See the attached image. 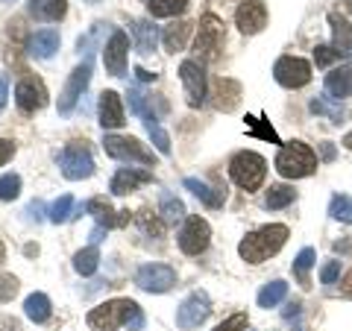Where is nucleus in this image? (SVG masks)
Segmentation results:
<instances>
[{
    "instance_id": "obj_1",
    "label": "nucleus",
    "mask_w": 352,
    "mask_h": 331,
    "mask_svg": "<svg viewBox=\"0 0 352 331\" xmlns=\"http://www.w3.org/2000/svg\"><path fill=\"white\" fill-rule=\"evenodd\" d=\"M120 326H126L129 331H141L144 328V314L132 299H112L97 305L88 314V328L91 331H115Z\"/></svg>"
},
{
    "instance_id": "obj_2",
    "label": "nucleus",
    "mask_w": 352,
    "mask_h": 331,
    "mask_svg": "<svg viewBox=\"0 0 352 331\" xmlns=\"http://www.w3.org/2000/svg\"><path fill=\"white\" fill-rule=\"evenodd\" d=\"M285 240H288V226L282 223H267L256 231H250V235L238 244V255L244 258L247 264H264L267 258H273L276 252L285 247Z\"/></svg>"
},
{
    "instance_id": "obj_3",
    "label": "nucleus",
    "mask_w": 352,
    "mask_h": 331,
    "mask_svg": "<svg viewBox=\"0 0 352 331\" xmlns=\"http://www.w3.org/2000/svg\"><path fill=\"white\" fill-rule=\"evenodd\" d=\"M317 156L314 150L302 144V141H291V144H285L276 156V170L285 176V179H305V176H311L317 170Z\"/></svg>"
},
{
    "instance_id": "obj_4",
    "label": "nucleus",
    "mask_w": 352,
    "mask_h": 331,
    "mask_svg": "<svg viewBox=\"0 0 352 331\" xmlns=\"http://www.w3.org/2000/svg\"><path fill=\"white\" fill-rule=\"evenodd\" d=\"M229 176H232V182L241 187V191L252 194V191H258L264 176H267V161L252 150L235 152L232 161H229Z\"/></svg>"
},
{
    "instance_id": "obj_5",
    "label": "nucleus",
    "mask_w": 352,
    "mask_h": 331,
    "mask_svg": "<svg viewBox=\"0 0 352 331\" xmlns=\"http://www.w3.org/2000/svg\"><path fill=\"white\" fill-rule=\"evenodd\" d=\"M223 41H226V32H223V21L217 15H203L200 18V27H197V41H194V50L203 62H214L223 50Z\"/></svg>"
},
{
    "instance_id": "obj_6",
    "label": "nucleus",
    "mask_w": 352,
    "mask_h": 331,
    "mask_svg": "<svg viewBox=\"0 0 352 331\" xmlns=\"http://www.w3.org/2000/svg\"><path fill=\"white\" fill-rule=\"evenodd\" d=\"M59 168L65 179H71V182H82L94 173V159H91V150L85 147V141H71L59 152Z\"/></svg>"
},
{
    "instance_id": "obj_7",
    "label": "nucleus",
    "mask_w": 352,
    "mask_h": 331,
    "mask_svg": "<svg viewBox=\"0 0 352 331\" xmlns=\"http://www.w3.org/2000/svg\"><path fill=\"white\" fill-rule=\"evenodd\" d=\"M103 150L106 156H112L118 161H135V164H147L153 168L156 164V156L141 144L138 138H120V135H106L103 138Z\"/></svg>"
},
{
    "instance_id": "obj_8",
    "label": "nucleus",
    "mask_w": 352,
    "mask_h": 331,
    "mask_svg": "<svg viewBox=\"0 0 352 331\" xmlns=\"http://www.w3.org/2000/svg\"><path fill=\"white\" fill-rule=\"evenodd\" d=\"M208 314H212V299H208V293L203 290H194L191 296H185L182 305L176 308V326L179 328H197V326H203Z\"/></svg>"
},
{
    "instance_id": "obj_9",
    "label": "nucleus",
    "mask_w": 352,
    "mask_h": 331,
    "mask_svg": "<svg viewBox=\"0 0 352 331\" xmlns=\"http://www.w3.org/2000/svg\"><path fill=\"white\" fill-rule=\"evenodd\" d=\"M88 82H91V59H85L82 65H76L71 71L68 82H65V91L59 94V115H71L76 103H80V97L85 94Z\"/></svg>"
},
{
    "instance_id": "obj_10",
    "label": "nucleus",
    "mask_w": 352,
    "mask_h": 331,
    "mask_svg": "<svg viewBox=\"0 0 352 331\" xmlns=\"http://www.w3.org/2000/svg\"><path fill=\"white\" fill-rule=\"evenodd\" d=\"M273 80L282 88H302L311 82V65L300 56H282L273 65Z\"/></svg>"
},
{
    "instance_id": "obj_11",
    "label": "nucleus",
    "mask_w": 352,
    "mask_h": 331,
    "mask_svg": "<svg viewBox=\"0 0 352 331\" xmlns=\"http://www.w3.org/2000/svg\"><path fill=\"white\" fill-rule=\"evenodd\" d=\"M179 80L185 88V100L191 109H200L206 103V71L197 59H185L179 65Z\"/></svg>"
},
{
    "instance_id": "obj_12",
    "label": "nucleus",
    "mask_w": 352,
    "mask_h": 331,
    "mask_svg": "<svg viewBox=\"0 0 352 331\" xmlns=\"http://www.w3.org/2000/svg\"><path fill=\"white\" fill-rule=\"evenodd\" d=\"M135 284L147 293H164L176 284V273L168 264H144V267H138V273H135Z\"/></svg>"
},
{
    "instance_id": "obj_13",
    "label": "nucleus",
    "mask_w": 352,
    "mask_h": 331,
    "mask_svg": "<svg viewBox=\"0 0 352 331\" xmlns=\"http://www.w3.org/2000/svg\"><path fill=\"white\" fill-rule=\"evenodd\" d=\"M208 240H212V226H208L203 217L185 220V226L179 231V249L185 255H200V252H206Z\"/></svg>"
},
{
    "instance_id": "obj_14",
    "label": "nucleus",
    "mask_w": 352,
    "mask_h": 331,
    "mask_svg": "<svg viewBox=\"0 0 352 331\" xmlns=\"http://www.w3.org/2000/svg\"><path fill=\"white\" fill-rule=\"evenodd\" d=\"M15 103L21 112H38V109L47 106V88H44V82L38 80V76H24L18 85H15Z\"/></svg>"
},
{
    "instance_id": "obj_15",
    "label": "nucleus",
    "mask_w": 352,
    "mask_h": 331,
    "mask_svg": "<svg viewBox=\"0 0 352 331\" xmlns=\"http://www.w3.org/2000/svg\"><path fill=\"white\" fill-rule=\"evenodd\" d=\"M235 24L244 36H256L267 27V6L264 0H241L238 12H235Z\"/></svg>"
},
{
    "instance_id": "obj_16",
    "label": "nucleus",
    "mask_w": 352,
    "mask_h": 331,
    "mask_svg": "<svg viewBox=\"0 0 352 331\" xmlns=\"http://www.w3.org/2000/svg\"><path fill=\"white\" fill-rule=\"evenodd\" d=\"M126 53H129V38L124 30H115L112 38L103 47V65L112 76H124L126 73Z\"/></svg>"
},
{
    "instance_id": "obj_17",
    "label": "nucleus",
    "mask_w": 352,
    "mask_h": 331,
    "mask_svg": "<svg viewBox=\"0 0 352 331\" xmlns=\"http://www.w3.org/2000/svg\"><path fill=\"white\" fill-rule=\"evenodd\" d=\"M85 212L97 220V226L103 229H120L129 223V212H112V205H109L103 196H94V200L85 203Z\"/></svg>"
},
{
    "instance_id": "obj_18",
    "label": "nucleus",
    "mask_w": 352,
    "mask_h": 331,
    "mask_svg": "<svg viewBox=\"0 0 352 331\" xmlns=\"http://www.w3.org/2000/svg\"><path fill=\"white\" fill-rule=\"evenodd\" d=\"M153 179V173L147 170H135V168H120L115 176H112V185H109V191L115 196H126L129 191H135L138 185H147Z\"/></svg>"
},
{
    "instance_id": "obj_19",
    "label": "nucleus",
    "mask_w": 352,
    "mask_h": 331,
    "mask_svg": "<svg viewBox=\"0 0 352 331\" xmlns=\"http://www.w3.org/2000/svg\"><path fill=\"white\" fill-rule=\"evenodd\" d=\"M124 103H120L118 91H103L100 94V126L103 129H118L124 126Z\"/></svg>"
},
{
    "instance_id": "obj_20",
    "label": "nucleus",
    "mask_w": 352,
    "mask_h": 331,
    "mask_svg": "<svg viewBox=\"0 0 352 331\" xmlns=\"http://www.w3.org/2000/svg\"><path fill=\"white\" fill-rule=\"evenodd\" d=\"M326 94L335 100H346L352 97V65H340L326 73Z\"/></svg>"
},
{
    "instance_id": "obj_21",
    "label": "nucleus",
    "mask_w": 352,
    "mask_h": 331,
    "mask_svg": "<svg viewBox=\"0 0 352 331\" xmlns=\"http://www.w3.org/2000/svg\"><path fill=\"white\" fill-rule=\"evenodd\" d=\"M68 12V0H30V15L44 24H56Z\"/></svg>"
},
{
    "instance_id": "obj_22",
    "label": "nucleus",
    "mask_w": 352,
    "mask_h": 331,
    "mask_svg": "<svg viewBox=\"0 0 352 331\" xmlns=\"http://www.w3.org/2000/svg\"><path fill=\"white\" fill-rule=\"evenodd\" d=\"M27 50H30V56H36V59H50L53 53L59 50V32L56 30H38L36 36H30Z\"/></svg>"
},
{
    "instance_id": "obj_23",
    "label": "nucleus",
    "mask_w": 352,
    "mask_h": 331,
    "mask_svg": "<svg viewBox=\"0 0 352 331\" xmlns=\"http://www.w3.org/2000/svg\"><path fill=\"white\" fill-rule=\"evenodd\" d=\"M329 24H332V47L340 56H352V27L344 15L332 12L329 15Z\"/></svg>"
},
{
    "instance_id": "obj_24",
    "label": "nucleus",
    "mask_w": 352,
    "mask_h": 331,
    "mask_svg": "<svg viewBox=\"0 0 352 331\" xmlns=\"http://www.w3.org/2000/svg\"><path fill=\"white\" fill-rule=\"evenodd\" d=\"M191 30H194V24H188V21H176V24L164 27V32H162V44H164V50H168V53H179V50H185V44H188Z\"/></svg>"
},
{
    "instance_id": "obj_25",
    "label": "nucleus",
    "mask_w": 352,
    "mask_h": 331,
    "mask_svg": "<svg viewBox=\"0 0 352 331\" xmlns=\"http://www.w3.org/2000/svg\"><path fill=\"white\" fill-rule=\"evenodd\" d=\"M185 187L200 200L203 205H208V208H220L223 205V191H214V187H208L203 179H194V176H188L185 179Z\"/></svg>"
},
{
    "instance_id": "obj_26",
    "label": "nucleus",
    "mask_w": 352,
    "mask_h": 331,
    "mask_svg": "<svg viewBox=\"0 0 352 331\" xmlns=\"http://www.w3.org/2000/svg\"><path fill=\"white\" fill-rule=\"evenodd\" d=\"M214 97H217V109L220 112H232L238 106V97H241V85L232 80H217L214 85Z\"/></svg>"
},
{
    "instance_id": "obj_27",
    "label": "nucleus",
    "mask_w": 352,
    "mask_h": 331,
    "mask_svg": "<svg viewBox=\"0 0 352 331\" xmlns=\"http://www.w3.org/2000/svg\"><path fill=\"white\" fill-rule=\"evenodd\" d=\"M132 32H135V47L138 53H153L156 50V41H159V30L150 24V21H135V27H132Z\"/></svg>"
},
{
    "instance_id": "obj_28",
    "label": "nucleus",
    "mask_w": 352,
    "mask_h": 331,
    "mask_svg": "<svg viewBox=\"0 0 352 331\" xmlns=\"http://www.w3.org/2000/svg\"><path fill=\"white\" fill-rule=\"evenodd\" d=\"M24 314L32 319V323H47L50 314H53L50 299H47L44 293H32V296H27V302H24Z\"/></svg>"
},
{
    "instance_id": "obj_29",
    "label": "nucleus",
    "mask_w": 352,
    "mask_h": 331,
    "mask_svg": "<svg viewBox=\"0 0 352 331\" xmlns=\"http://www.w3.org/2000/svg\"><path fill=\"white\" fill-rule=\"evenodd\" d=\"M144 126H147V135L153 138V144H156V150L162 152V156H170V135L162 129L159 117L147 112V115H144Z\"/></svg>"
},
{
    "instance_id": "obj_30",
    "label": "nucleus",
    "mask_w": 352,
    "mask_h": 331,
    "mask_svg": "<svg viewBox=\"0 0 352 331\" xmlns=\"http://www.w3.org/2000/svg\"><path fill=\"white\" fill-rule=\"evenodd\" d=\"M285 296H288V284H285L282 279H276V282H267L264 288L258 290V305L261 308H276Z\"/></svg>"
},
{
    "instance_id": "obj_31",
    "label": "nucleus",
    "mask_w": 352,
    "mask_h": 331,
    "mask_svg": "<svg viewBox=\"0 0 352 331\" xmlns=\"http://www.w3.org/2000/svg\"><path fill=\"white\" fill-rule=\"evenodd\" d=\"M159 212H162V220L164 223H179V220L185 217V205L179 196H173L170 191L162 194V203H159Z\"/></svg>"
},
{
    "instance_id": "obj_32",
    "label": "nucleus",
    "mask_w": 352,
    "mask_h": 331,
    "mask_svg": "<svg viewBox=\"0 0 352 331\" xmlns=\"http://www.w3.org/2000/svg\"><path fill=\"white\" fill-rule=\"evenodd\" d=\"M147 9L153 18H173L188 9V0H150Z\"/></svg>"
},
{
    "instance_id": "obj_33",
    "label": "nucleus",
    "mask_w": 352,
    "mask_h": 331,
    "mask_svg": "<svg viewBox=\"0 0 352 331\" xmlns=\"http://www.w3.org/2000/svg\"><path fill=\"white\" fill-rule=\"evenodd\" d=\"M294 200H296V191L291 185H273L267 191V200H264V205H267L270 212H279V208L291 205Z\"/></svg>"
},
{
    "instance_id": "obj_34",
    "label": "nucleus",
    "mask_w": 352,
    "mask_h": 331,
    "mask_svg": "<svg viewBox=\"0 0 352 331\" xmlns=\"http://www.w3.org/2000/svg\"><path fill=\"white\" fill-rule=\"evenodd\" d=\"M74 212H76V200L71 194H65V196H59V200L50 205L47 217H50V223H68V220L74 217Z\"/></svg>"
},
{
    "instance_id": "obj_35",
    "label": "nucleus",
    "mask_w": 352,
    "mask_h": 331,
    "mask_svg": "<svg viewBox=\"0 0 352 331\" xmlns=\"http://www.w3.org/2000/svg\"><path fill=\"white\" fill-rule=\"evenodd\" d=\"M97 264H100V252H97V247H85L74 255V270L80 275H91L97 270Z\"/></svg>"
},
{
    "instance_id": "obj_36",
    "label": "nucleus",
    "mask_w": 352,
    "mask_h": 331,
    "mask_svg": "<svg viewBox=\"0 0 352 331\" xmlns=\"http://www.w3.org/2000/svg\"><path fill=\"white\" fill-rule=\"evenodd\" d=\"M314 261H317V252L311 247H305L300 255L294 258V275L300 279V284H308V270L314 267Z\"/></svg>"
},
{
    "instance_id": "obj_37",
    "label": "nucleus",
    "mask_w": 352,
    "mask_h": 331,
    "mask_svg": "<svg viewBox=\"0 0 352 331\" xmlns=\"http://www.w3.org/2000/svg\"><path fill=\"white\" fill-rule=\"evenodd\" d=\"M311 112L314 115H329V117H332V124H338V126L344 124V117L349 115L344 106H332L326 97H317V100H311Z\"/></svg>"
},
{
    "instance_id": "obj_38",
    "label": "nucleus",
    "mask_w": 352,
    "mask_h": 331,
    "mask_svg": "<svg viewBox=\"0 0 352 331\" xmlns=\"http://www.w3.org/2000/svg\"><path fill=\"white\" fill-rule=\"evenodd\" d=\"M329 214L340 223H352V196H344V194H335L332 203H329Z\"/></svg>"
},
{
    "instance_id": "obj_39",
    "label": "nucleus",
    "mask_w": 352,
    "mask_h": 331,
    "mask_svg": "<svg viewBox=\"0 0 352 331\" xmlns=\"http://www.w3.org/2000/svg\"><path fill=\"white\" fill-rule=\"evenodd\" d=\"M247 132H250V135H256V138L270 141V144H279L276 129H273L267 120H261V117H247Z\"/></svg>"
},
{
    "instance_id": "obj_40",
    "label": "nucleus",
    "mask_w": 352,
    "mask_h": 331,
    "mask_svg": "<svg viewBox=\"0 0 352 331\" xmlns=\"http://www.w3.org/2000/svg\"><path fill=\"white\" fill-rule=\"evenodd\" d=\"M18 194H21V176L18 173L0 176V200H3V203L18 200Z\"/></svg>"
},
{
    "instance_id": "obj_41",
    "label": "nucleus",
    "mask_w": 352,
    "mask_h": 331,
    "mask_svg": "<svg viewBox=\"0 0 352 331\" xmlns=\"http://www.w3.org/2000/svg\"><path fill=\"white\" fill-rule=\"evenodd\" d=\"M138 226L144 229V235H153V238H162L164 235V220H159L156 214H150V212H141L138 214Z\"/></svg>"
},
{
    "instance_id": "obj_42",
    "label": "nucleus",
    "mask_w": 352,
    "mask_h": 331,
    "mask_svg": "<svg viewBox=\"0 0 352 331\" xmlns=\"http://www.w3.org/2000/svg\"><path fill=\"white\" fill-rule=\"evenodd\" d=\"M18 293V279L15 275H0V302H12Z\"/></svg>"
},
{
    "instance_id": "obj_43",
    "label": "nucleus",
    "mask_w": 352,
    "mask_h": 331,
    "mask_svg": "<svg viewBox=\"0 0 352 331\" xmlns=\"http://www.w3.org/2000/svg\"><path fill=\"white\" fill-rule=\"evenodd\" d=\"M340 59V53L335 47H317L314 50V62H317V68H329L332 62Z\"/></svg>"
},
{
    "instance_id": "obj_44",
    "label": "nucleus",
    "mask_w": 352,
    "mask_h": 331,
    "mask_svg": "<svg viewBox=\"0 0 352 331\" xmlns=\"http://www.w3.org/2000/svg\"><path fill=\"white\" fill-rule=\"evenodd\" d=\"M214 331H247V314H232L229 319H223Z\"/></svg>"
},
{
    "instance_id": "obj_45",
    "label": "nucleus",
    "mask_w": 352,
    "mask_h": 331,
    "mask_svg": "<svg viewBox=\"0 0 352 331\" xmlns=\"http://www.w3.org/2000/svg\"><path fill=\"white\" fill-rule=\"evenodd\" d=\"M338 279H340V261H329V264H323L320 282H323V284H335Z\"/></svg>"
},
{
    "instance_id": "obj_46",
    "label": "nucleus",
    "mask_w": 352,
    "mask_h": 331,
    "mask_svg": "<svg viewBox=\"0 0 352 331\" xmlns=\"http://www.w3.org/2000/svg\"><path fill=\"white\" fill-rule=\"evenodd\" d=\"M129 112H132V115H147V109H144V94H141L138 88H132V91H129Z\"/></svg>"
},
{
    "instance_id": "obj_47",
    "label": "nucleus",
    "mask_w": 352,
    "mask_h": 331,
    "mask_svg": "<svg viewBox=\"0 0 352 331\" xmlns=\"http://www.w3.org/2000/svg\"><path fill=\"white\" fill-rule=\"evenodd\" d=\"M12 156H15V144L12 141H6V138H0V168H3Z\"/></svg>"
},
{
    "instance_id": "obj_48",
    "label": "nucleus",
    "mask_w": 352,
    "mask_h": 331,
    "mask_svg": "<svg viewBox=\"0 0 352 331\" xmlns=\"http://www.w3.org/2000/svg\"><path fill=\"white\" fill-rule=\"evenodd\" d=\"M340 296H344V299H352V270L340 279Z\"/></svg>"
},
{
    "instance_id": "obj_49",
    "label": "nucleus",
    "mask_w": 352,
    "mask_h": 331,
    "mask_svg": "<svg viewBox=\"0 0 352 331\" xmlns=\"http://www.w3.org/2000/svg\"><path fill=\"white\" fill-rule=\"evenodd\" d=\"M6 97H9V82H6V76L0 73V112H3V106H6Z\"/></svg>"
},
{
    "instance_id": "obj_50",
    "label": "nucleus",
    "mask_w": 352,
    "mask_h": 331,
    "mask_svg": "<svg viewBox=\"0 0 352 331\" xmlns=\"http://www.w3.org/2000/svg\"><path fill=\"white\" fill-rule=\"evenodd\" d=\"M320 152H323V159H326V161H332V159H335V144L323 141V144H320Z\"/></svg>"
},
{
    "instance_id": "obj_51",
    "label": "nucleus",
    "mask_w": 352,
    "mask_h": 331,
    "mask_svg": "<svg viewBox=\"0 0 352 331\" xmlns=\"http://www.w3.org/2000/svg\"><path fill=\"white\" fill-rule=\"evenodd\" d=\"M132 73H135L141 82H153V80H156V73H150V71H144V68H135Z\"/></svg>"
},
{
    "instance_id": "obj_52",
    "label": "nucleus",
    "mask_w": 352,
    "mask_h": 331,
    "mask_svg": "<svg viewBox=\"0 0 352 331\" xmlns=\"http://www.w3.org/2000/svg\"><path fill=\"white\" fill-rule=\"evenodd\" d=\"M103 235H106V229H103V226H97V229L91 231V247H97V244H100V240H103Z\"/></svg>"
},
{
    "instance_id": "obj_53",
    "label": "nucleus",
    "mask_w": 352,
    "mask_h": 331,
    "mask_svg": "<svg viewBox=\"0 0 352 331\" xmlns=\"http://www.w3.org/2000/svg\"><path fill=\"white\" fill-rule=\"evenodd\" d=\"M41 212H44V205H41V203H30V208H27V214H32L36 220L41 217Z\"/></svg>"
},
{
    "instance_id": "obj_54",
    "label": "nucleus",
    "mask_w": 352,
    "mask_h": 331,
    "mask_svg": "<svg viewBox=\"0 0 352 331\" xmlns=\"http://www.w3.org/2000/svg\"><path fill=\"white\" fill-rule=\"evenodd\" d=\"M344 147H346V150L352 152V129H349V132H346V135H344Z\"/></svg>"
},
{
    "instance_id": "obj_55",
    "label": "nucleus",
    "mask_w": 352,
    "mask_h": 331,
    "mask_svg": "<svg viewBox=\"0 0 352 331\" xmlns=\"http://www.w3.org/2000/svg\"><path fill=\"white\" fill-rule=\"evenodd\" d=\"M3 255H6V249H3V240H0V264H3Z\"/></svg>"
},
{
    "instance_id": "obj_56",
    "label": "nucleus",
    "mask_w": 352,
    "mask_h": 331,
    "mask_svg": "<svg viewBox=\"0 0 352 331\" xmlns=\"http://www.w3.org/2000/svg\"><path fill=\"white\" fill-rule=\"evenodd\" d=\"M344 3H346V9H349V12H352V0H344Z\"/></svg>"
},
{
    "instance_id": "obj_57",
    "label": "nucleus",
    "mask_w": 352,
    "mask_h": 331,
    "mask_svg": "<svg viewBox=\"0 0 352 331\" xmlns=\"http://www.w3.org/2000/svg\"><path fill=\"white\" fill-rule=\"evenodd\" d=\"M88 3H97V0H88Z\"/></svg>"
},
{
    "instance_id": "obj_58",
    "label": "nucleus",
    "mask_w": 352,
    "mask_h": 331,
    "mask_svg": "<svg viewBox=\"0 0 352 331\" xmlns=\"http://www.w3.org/2000/svg\"><path fill=\"white\" fill-rule=\"evenodd\" d=\"M6 3H15V0H6Z\"/></svg>"
},
{
    "instance_id": "obj_59",
    "label": "nucleus",
    "mask_w": 352,
    "mask_h": 331,
    "mask_svg": "<svg viewBox=\"0 0 352 331\" xmlns=\"http://www.w3.org/2000/svg\"><path fill=\"white\" fill-rule=\"evenodd\" d=\"M147 3H150V0H147Z\"/></svg>"
}]
</instances>
